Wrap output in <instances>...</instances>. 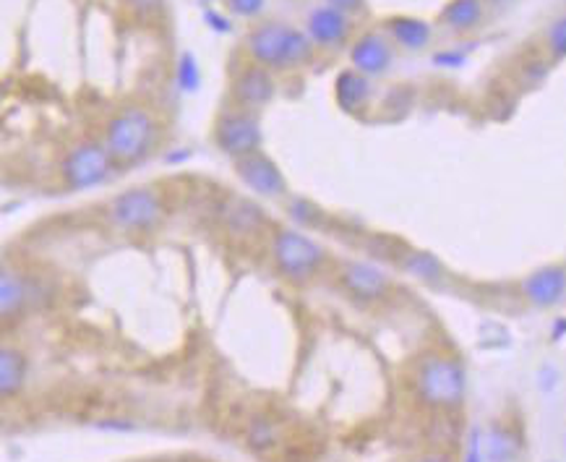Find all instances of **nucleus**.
<instances>
[{"mask_svg": "<svg viewBox=\"0 0 566 462\" xmlns=\"http://www.w3.org/2000/svg\"><path fill=\"white\" fill-rule=\"evenodd\" d=\"M253 63L264 68H295L314 58V43L306 32L283 21H264L245 37Z\"/></svg>", "mask_w": 566, "mask_h": 462, "instance_id": "obj_1", "label": "nucleus"}, {"mask_svg": "<svg viewBox=\"0 0 566 462\" xmlns=\"http://www.w3.org/2000/svg\"><path fill=\"white\" fill-rule=\"evenodd\" d=\"M413 384L423 405L436 411H452V408H460L465 400L468 376L457 358L446 353H430L421 358Z\"/></svg>", "mask_w": 566, "mask_h": 462, "instance_id": "obj_2", "label": "nucleus"}, {"mask_svg": "<svg viewBox=\"0 0 566 462\" xmlns=\"http://www.w3.org/2000/svg\"><path fill=\"white\" fill-rule=\"evenodd\" d=\"M157 141V123L149 110L143 107H126L115 113L105 126V149L110 152L115 165H136Z\"/></svg>", "mask_w": 566, "mask_h": 462, "instance_id": "obj_3", "label": "nucleus"}, {"mask_svg": "<svg viewBox=\"0 0 566 462\" xmlns=\"http://www.w3.org/2000/svg\"><path fill=\"white\" fill-rule=\"evenodd\" d=\"M272 259L283 278L303 282V279L314 278L324 267L327 251L306 232L283 228L272 238Z\"/></svg>", "mask_w": 566, "mask_h": 462, "instance_id": "obj_4", "label": "nucleus"}, {"mask_svg": "<svg viewBox=\"0 0 566 462\" xmlns=\"http://www.w3.org/2000/svg\"><path fill=\"white\" fill-rule=\"evenodd\" d=\"M107 217L120 231L149 232L165 220V204H162L159 191H154L149 185H134V188L112 196V201L107 207Z\"/></svg>", "mask_w": 566, "mask_h": 462, "instance_id": "obj_5", "label": "nucleus"}, {"mask_svg": "<svg viewBox=\"0 0 566 462\" xmlns=\"http://www.w3.org/2000/svg\"><path fill=\"white\" fill-rule=\"evenodd\" d=\"M112 168L115 162L102 141H81L71 146L68 154L63 157L60 176L71 191H87V188L107 184V178L112 176Z\"/></svg>", "mask_w": 566, "mask_h": 462, "instance_id": "obj_6", "label": "nucleus"}, {"mask_svg": "<svg viewBox=\"0 0 566 462\" xmlns=\"http://www.w3.org/2000/svg\"><path fill=\"white\" fill-rule=\"evenodd\" d=\"M261 123L251 110H230L222 113L214 123V144L222 154L240 160L261 149Z\"/></svg>", "mask_w": 566, "mask_h": 462, "instance_id": "obj_7", "label": "nucleus"}, {"mask_svg": "<svg viewBox=\"0 0 566 462\" xmlns=\"http://www.w3.org/2000/svg\"><path fill=\"white\" fill-rule=\"evenodd\" d=\"M236 176L240 178V184L248 191H253L256 196L280 199L287 193V178L280 170V165L261 149L236 160Z\"/></svg>", "mask_w": 566, "mask_h": 462, "instance_id": "obj_8", "label": "nucleus"}, {"mask_svg": "<svg viewBox=\"0 0 566 462\" xmlns=\"http://www.w3.org/2000/svg\"><path fill=\"white\" fill-rule=\"evenodd\" d=\"M339 282L361 301H381L392 287L389 275L371 262H345L339 270Z\"/></svg>", "mask_w": 566, "mask_h": 462, "instance_id": "obj_9", "label": "nucleus"}, {"mask_svg": "<svg viewBox=\"0 0 566 462\" xmlns=\"http://www.w3.org/2000/svg\"><path fill=\"white\" fill-rule=\"evenodd\" d=\"M275 92H277L275 76L269 74V68H264L259 63L245 66L233 82V97L243 110H259V107L269 105Z\"/></svg>", "mask_w": 566, "mask_h": 462, "instance_id": "obj_10", "label": "nucleus"}, {"mask_svg": "<svg viewBox=\"0 0 566 462\" xmlns=\"http://www.w3.org/2000/svg\"><path fill=\"white\" fill-rule=\"evenodd\" d=\"M522 295L538 309L556 306L566 295V267L548 264V267L535 270L522 282Z\"/></svg>", "mask_w": 566, "mask_h": 462, "instance_id": "obj_11", "label": "nucleus"}, {"mask_svg": "<svg viewBox=\"0 0 566 462\" xmlns=\"http://www.w3.org/2000/svg\"><path fill=\"white\" fill-rule=\"evenodd\" d=\"M392 45L386 43V37H381L376 32H366L361 35L353 47H350V60H353V68L361 71L363 76H381L389 71L392 66Z\"/></svg>", "mask_w": 566, "mask_h": 462, "instance_id": "obj_12", "label": "nucleus"}, {"mask_svg": "<svg viewBox=\"0 0 566 462\" xmlns=\"http://www.w3.org/2000/svg\"><path fill=\"white\" fill-rule=\"evenodd\" d=\"M308 37H311V43L314 45H339V43H345L347 40V35H350V19H347V13H342V11H337V8H331V5H319V8H314L311 13H308Z\"/></svg>", "mask_w": 566, "mask_h": 462, "instance_id": "obj_13", "label": "nucleus"}, {"mask_svg": "<svg viewBox=\"0 0 566 462\" xmlns=\"http://www.w3.org/2000/svg\"><path fill=\"white\" fill-rule=\"evenodd\" d=\"M32 298V285L13 270L0 267V322L16 319Z\"/></svg>", "mask_w": 566, "mask_h": 462, "instance_id": "obj_14", "label": "nucleus"}, {"mask_svg": "<svg viewBox=\"0 0 566 462\" xmlns=\"http://www.w3.org/2000/svg\"><path fill=\"white\" fill-rule=\"evenodd\" d=\"M334 99L345 113H358L371 99V82L355 68H347L334 82Z\"/></svg>", "mask_w": 566, "mask_h": 462, "instance_id": "obj_15", "label": "nucleus"}, {"mask_svg": "<svg viewBox=\"0 0 566 462\" xmlns=\"http://www.w3.org/2000/svg\"><path fill=\"white\" fill-rule=\"evenodd\" d=\"M519 450H522V442L509 426L493 423L483 436L485 462H515L519 458Z\"/></svg>", "mask_w": 566, "mask_h": 462, "instance_id": "obj_16", "label": "nucleus"}, {"mask_svg": "<svg viewBox=\"0 0 566 462\" xmlns=\"http://www.w3.org/2000/svg\"><path fill=\"white\" fill-rule=\"evenodd\" d=\"M392 40L405 50H423L430 43V24L415 16H394L386 21Z\"/></svg>", "mask_w": 566, "mask_h": 462, "instance_id": "obj_17", "label": "nucleus"}, {"mask_svg": "<svg viewBox=\"0 0 566 462\" xmlns=\"http://www.w3.org/2000/svg\"><path fill=\"white\" fill-rule=\"evenodd\" d=\"M27 381V358L21 350L0 345V400L21 392Z\"/></svg>", "mask_w": 566, "mask_h": 462, "instance_id": "obj_18", "label": "nucleus"}, {"mask_svg": "<svg viewBox=\"0 0 566 462\" xmlns=\"http://www.w3.org/2000/svg\"><path fill=\"white\" fill-rule=\"evenodd\" d=\"M483 16V0H452L441 11V21L454 32H468Z\"/></svg>", "mask_w": 566, "mask_h": 462, "instance_id": "obj_19", "label": "nucleus"}, {"mask_svg": "<svg viewBox=\"0 0 566 462\" xmlns=\"http://www.w3.org/2000/svg\"><path fill=\"white\" fill-rule=\"evenodd\" d=\"M402 267H405V272H410L413 278L425 279V282H436V279L444 278L441 262H438L433 254H428V251H410V254L405 256Z\"/></svg>", "mask_w": 566, "mask_h": 462, "instance_id": "obj_20", "label": "nucleus"}, {"mask_svg": "<svg viewBox=\"0 0 566 462\" xmlns=\"http://www.w3.org/2000/svg\"><path fill=\"white\" fill-rule=\"evenodd\" d=\"M264 223V215L251 201H236V209L230 212V225L236 232H253Z\"/></svg>", "mask_w": 566, "mask_h": 462, "instance_id": "obj_21", "label": "nucleus"}, {"mask_svg": "<svg viewBox=\"0 0 566 462\" xmlns=\"http://www.w3.org/2000/svg\"><path fill=\"white\" fill-rule=\"evenodd\" d=\"M201 84V71H198V63L190 52H183L181 55V63H178V87L183 92H196Z\"/></svg>", "mask_w": 566, "mask_h": 462, "instance_id": "obj_22", "label": "nucleus"}, {"mask_svg": "<svg viewBox=\"0 0 566 462\" xmlns=\"http://www.w3.org/2000/svg\"><path fill=\"white\" fill-rule=\"evenodd\" d=\"M275 442H277V428H275V423H272V420H256L253 428H251V444H253L256 450H264V447H269V444H275Z\"/></svg>", "mask_w": 566, "mask_h": 462, "instance_id": "obj_23", "label": "nucleus"}, {"mask_svg": "<svg viewBox=\"0 0 566 462\" xmlns=\"http://www.w3.org/2000/svg\"><path fill=\"white\" fill-rule=\"evenodd\" d=\"M548 50L556 58H566V16L556 19L548 29Z\"/></svg>", "mask_w": 566, "mask_h": 462, "instance_id": "obj_24", "label": "nucleus"}, {"mask_svg": "<svg viewBox=\"0 0 566 462\" xmlns=\"http://www.w3.org/2000/svg\"><path fill=\"white\" fill-rule=\"evenodd\" d=\"M267 0H228V8L240 19H253L264 11Z\"/></svg>", "mask_w": 566, "mask_h": 462, "instance_id": "obj_25", "label": "nucleus"}, {"mask_svg": "<svg viewBox=\"0 0 566 462\" xmlns=\"http://www.w3.org/2000/svg\"><path fill=\"white\" fill-rule=\"evenodd\" d=\"M126 5L139 16V19H154L162 13L165 0H126Z\"/></svg>", "mask_w": 566, "mask_h": 462, "instance_id": "obj_26", "label": "nucleus"}, {"mask_svg": "<svg viewBox=\"0 0 566 462\" xmlns=\"http://www.w3.org/2000/svg\"><path fill=\"white\" fill-rule=\"evenodd\" d=\"M465 462H485L483 458V431L472 428L470 442H468V452H465Z\"/></svg>", "mask_w": 566, "mask_h": 462, "instance_id": "obj_27", "label": "nucleus"}, {"mask_svg": "<svg viewBox=\"0 0 566 462\" xmlns=\"http://www.w3.org/2000/svg\"><path fill=\"white\" fill-rule=\"evenodd\" d=\"M363 3H366V0H327V5L342 11V13H355V11L363 8Z\"/></svg>", "mask_w": 566, "mask_h": 462, "instance_id": "obj_28", "label": "nucleus"}, {"mask_svg": "<svg viewBox=\"0 0 566 462\" xmlns=\"http://www.w3.org/2000/svg\"><path fill=\"white\" fill-rule=\"evenodd\" d=\"M433 60H436L438 66H449V68H457V66L465 63V58H462L460 52H438Z\"/></svg>", "mask_w": 566, "mask_h": 462, "instance_id": "obj_29", "label": "nucleus"}, {"mask_svg": "<svg viewBox=\"0 0 566 462\" xmlns=\"http://www.w3.org/2000/svg\"><path fill=\"white\" fill-rule=\"evenodd\" d=\"M206 21H212V27L217 29V32H230V21H225L222 16H217V13H206Z\"/></svg>", "mask_w": 566, "mask_h": 462, "instance_id": "obj_30", "label": "nucleus"}, {"mask_svg": "<svg viewBox=\"0 0 566 462\" xmlns=\"http://www.w3.org/2000/svg\"><path fill=\"white\" fill-rule=\"evenodd\" d=\"M415 462H452V458H449V455H441V452H436V455H425V458H421V460H415Z\"/></svg>", "mask_w": 566, "mask_h": 462, "instance_id": "obj_31", "label": "nucleus"}, {"mask_svg": "<svg viewBox=\"0 0 566 462\" xmlns=\"http://www.w3.org/2000/svg\"><path fill=\"white\" fill-rule=\"evenodd\" d=\"M491 3H504V0H491Z\"/></svg>", "mask_w": 566, "mask_h": 462, "instance_id": "obj_32", "label": "nucleus"}, {"mask_svg": "<svg viewBox=\"0 0 566 462\" xmlns=\"http://www.w3.org/2000/svg\"><path fill=\"white\" fill-rule=\"evenodd\" d=\"M564 447H566V439H564Z\"/></svg>", "mask_w": 566, "mask_h": 462, "instance_id": "obj_33", "label": "nucleus"}]
</instances>
